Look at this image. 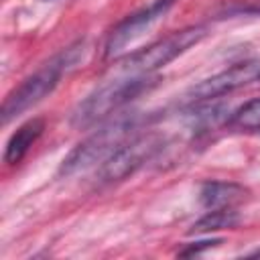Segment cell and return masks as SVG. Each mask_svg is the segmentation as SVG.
Here are the masks:
<instances>
[{"label": "cell", "instance_id": "cell-1", "mask_svg": "<svg viewBox=\"0 0 260 260\" xmlns=\"http://www.w3.org/2000/svg\"><path fill=\"white\" fill-rule=\"evenodd\" d=\"M83 53H85V43L77 41V43L69 45L67 49H63L61 53H57L55 57H51L32 75H28L16 89H12L6 95L2 110H0L2 124H8L16 116L24 114L28 108L37 106L43 98H47L57 87L61 77L81 61Z\"/></svg>", "mask_w": 260, "mask_h": 260}, {"label": "cell", "instance_id": "cell-2", "mask_svg": "<svg viewBox=\"0 0 260 260\" xmlns=\"http://www.w3.org/2000/svg\"><path fill=\"white\" fill-rule=\"evenodd\" d=\"M142 116L138 112H124L110 118L102 124L93 134H89L83 142H79L61 162L59 175H75L93 165H102L114 150H118L126 140L138 134Z\"/></svg>", "mask_w": 260, "mask_h": 260}, {"label": "cell", "instance_id": "cell-3", "mask_svg": "<svg viewBox=\"0 0 260 260\" xmlns=\"http://www.w3.org/2000/svg\"><path fill=\"white\" fill-rule=\"evenodd\" d=\"M158 81H160L158 75L148 73V75H132L128 79L110 81L98 87L83 102L77 104V108L71 114V126L83 130L110 118L114 112L122 110L138 95L148 93L152 87H156Z\"/></svg>", "mask_w": 260, "mask_h": 260}, {"label": "cell", "instance_id": "cell-4", "mask_svg": "<svg viewBox=\"0 0 260 260\" xmlns=\"http://www.w3.org/2000/svg\"><path fill=\"white\" fill-rule=\"evenodd\" d=\"M207 30L209 28L205 24H193V26L181 28V30L148 45L146 49H140V51L124 57L122 71H128L130 75H148V73L169 65L179 55H183L193 45H197L201 39H205Z\"/></svg>", "mask_w": 260, "mask_h": 260}, {"label": "cell", "instance_id": "cell-5", "mask_svg": "<svg viewBox=\"0 0 260 260\" xmlns=\"http://www.w3.org/2000/svg\"><path fill=\"white\" fill-rule=\"evenodd\" d=\"M162 144H165V138L156 132L134 134L130 140H126L118 150H114L102 162L98 171L100 183H118L134 175L140 167H144L148 160L156 156Z\"/></svg>", "mask_w": 260, "mask_h": 260}, {"label": "cell", "instance_id": "cell-6", "mask_svg": "<svg viewBox=\"0 0 260 260\" xmlns=\"http://www.w3.org/2000/svg\"><path fill=\"white\" fill-rule=\"evenodd\" d=\"M254 81H260V61H244L228 67L225 71L211 75L197 85L189 89V98L193 102H205V100H215L219 95H225L238 87L250 85Z\"/></svg>", "mask_w": 260, "mask_h": 260}, {"label": "cell", "instance_id": "cell-7", "mask_svg": "<svg viewBox=\"0 0 260 260\" xmlns=\"http://www.w3.org/2000/svg\"><path fill=\"white\" fill-rule=\"evenodd\" d=\"M175 4V0H154L148 8H142L128 18H124L108 37L106 41V57H114L120 51H124L128 45H132L136 39H140L160 16L167 14V10Z\"/></svg>", "mask_w": 260, "mask_h": 260}, {"label": "cell", "instance_id": "cell-8", "mask_svg": "<svg viewBox=\"0 0 260 260\" xmlns=\"http://www.w3.org/2000/svg\"><path fill=\"white\" fill-rule=\"evenodd\" d=\"M248 191L232 181H205L199 189V203L205 209H221L234 207L244 201Z\"/></svg>", "mask_w": 260, "mask_h": 260}, {"label": "cell", "instance_id": "cell-9", "mask_svg": "<svg viewBox=\"0 0 260 260\" xmlns=\"http://www.w3.org/2000/svg\"><path fill=\"white\" fill-rule=\"evenodd\" d=\"M43 130H45V120L43 118H30L22 126H18V130L6 142L4 162L18 165L26 156V152L30 150V146L37 142V138L43 134Z\"/></svg>", "mask_w": 260, "mask_h": 260}, {"label": "cell", "instance_id": "cell-10", "mask_svg": "<svg viewBox=\"0 0 260 260\" xmlns=\"http://www.w3.org/2000/svg\"><path fill=\"white\" fill-rule=\"evenodd\" d=\"M240 223V213L234 207H221V209H209L203 217H199L189 234H211L219 230H232Z\"/></svg>", "mask_w": 260, "mask_h": 260}, {"label": "cell", "instance_id": "cell-11", "mask_svg": "<svg viewBox=\"0 0 260 260\" xmlns=\"http://www.w3.org/2000/svg\"><path fill=\"white\" fill-rule=\"evenodd\" d=\"M230 126L240 132L260 134V98H254V100L246 102L244 106H240L232 114Z\"/></svg>", "mask_w": 260, "mask_h": 260}, {"label": "cell", "instance_id": "cell-12", "mask_svg": "<svg viewBox=\"0 0 260 260\" xmlns=\"http://www.w3.org/2000/svg\"><path fill=\"white\" fill-rule=\"evenodd\" d=\"M217 244H221V240H203V242H193V244H189L187 248L179 250V256H197V254H201L203 250L215 248Z\"/></svg>", "mask_w": 260, "mask_h": 260}, {"label": "cell", "instance_id": "cell-13", "mask_svg": "<svg viewBox=\"0 0 260 260\" xmlns=\"http://www.w3.org/2000/svg\"><path fill=\"white\" fill-rule=\"evenodd\" d=\"M250 256H254V258H260V248H258V250H254V252H250Z\"/></svg>", "mask_w": 260, "mask_h": 260}, {"label": "cell", "instance_id": "cell-14", "mask_svg": "<svg viewBox=\"0 0 260 260\" xmlns=\"http://www.w3.org/2000/svg\"><path fill=\"white\" fill-rule=\"evenodd\" d=\"M45 2H49V0H45Z\"/></svg>", "mask_w": 260, "mask_h": 260}]
</instances>
